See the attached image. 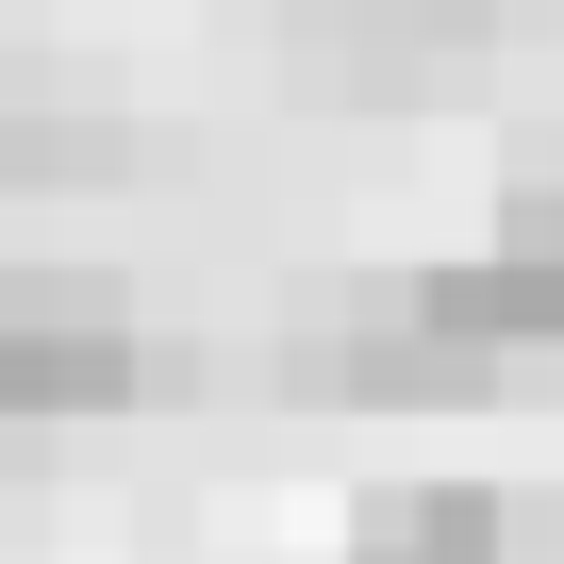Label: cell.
I'll return each mask as SVG.
<instances>
[{
    "mask_svg": "<svg viewBox=\"0 0 564 564\" xmlns=\"http://www.w3.org/2000/svg\"><path fill=\"white\" fill-rule=\"evenodd\" d=\"M514 366L498 349H448L399 300V265L382 282H300V300H282V399H316V415H465Z\"/></svg>",
    "mask_w": 564,
    "mask_h": 564,
    "instance_id": "cell-1",
    "label": "cell"
},
{
    "mask_svg": "<svg viewBox=\"0 0 564 564\" xmlns=\"http://www.w3.org/2000/svg\"><path fill=\"white\" fill-rule=\"evenodd\" d=\"M133 382H150V316L117 265H0V432L133 415Z\"/></svg>",
    "mask_w": 564,
    "mask_h": 564,
    "instance_id": "cell-2",
    "label": "cell"
},
{
    "mask_svg": "<svg viewBox=\"0 0 564 564\" xmlns=\"http://www.w3.org/2000/svg\"><path fill=\"white\" fill-rule=\"evenodd\" d=\"M498 0H282V100L316 117H415L448 84H481Z\"/></svg>",
    "mask_w": 564,
    "mask_h": 564,
    "instance_id": "cell-3",
    "label": "cell"
},
{
    "mask_svg": "<svg viewBox=\"0 0 564 564\" xmlns=\"http://www.w3.org/2000/svg\"><path fill=\"white\" fill-rule=\"evenodd\" d=\"M349 564H514V498H498V481H465V465L382 481V498L349 514Z\"/></svg>",
    "mask_w": 564,
    "mask_h": 564,
    "instance_id": "cell-4",
    "label": "cell"
},
{
    "mask_svg": "<svg viewBox=\"0 0 564 564\" xmlns=\"http://www.w3.org/2000/svg\"><path fill=\"white\" fill-rule=\"evenodd\" d=\"M133 117L100 100H0V183H133Z\"/></svg>",
    "mask_w": 564,
    "mask_h": 564,
    "instance_id": "cell-5",
    "label": "cell"
}]
</instances>
